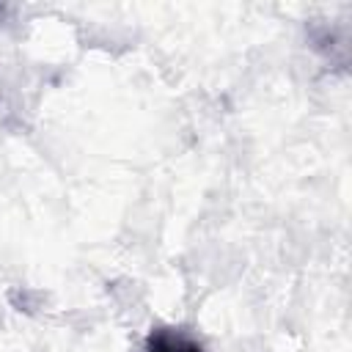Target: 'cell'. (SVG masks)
<instances>
[{"instance_id": "obj_1", "label": "cell", "mask_w": 352, "mask_h": 352, "mask_svg": "<svg viewBox=\"0 0 352 352\" xmlns=\"http://www.w3.org/2000/svg\"><path fill=\"white\" fill-rule=\"evenodd\" d=\"M146 352H204L201 344L176 327H157L146 338Z\"/></svg>"}]
</instances>
